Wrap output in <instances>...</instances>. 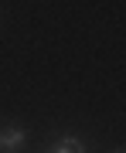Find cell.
<instances>
[{
	"mask_svg": "<svg viewBox=\"0 0 126 153\" xmlns=\"http://www.w3.org/2000/svg\"><path fill=\"white\" fill-rule=\"evenodd\" d=\"M24 140H28V133L21 129V126H0V146L7 153H14L17 146H24Z\"/></svg>",
	"mask_w": 126,
	"mask_h": 153,
	"instance_id": "1",
	"label": "cell"
},
{
	"mask_svg": "<svg viewBox=\"0 0 126 153\" xmlns=\"http://www.w3.org/2000/svg\"><path fill=\"white\" fill-rule=\"evenodd\" d=\"M48 153H89V146L78 136H61V140H55V146Z\"/></svg>",
	"mask_w": 126,
	"mask_h": 153,
	"instance_id": "2",
	"label": "cell"
},
{
	"mask_svg": "<svg viewBox=\"0 0 126 153\" xmlns=\"http://www.w3.org/2000/svg\"><path fill=\"white\" fill-rule=\"evenodd\" d=\"M119 153H126V150H119Z\"/></svg>",
	"mask_w": 126,
	"mask_h": 153,
	"instance_id": "3",
	"label": "cell"
}]
</instances>
